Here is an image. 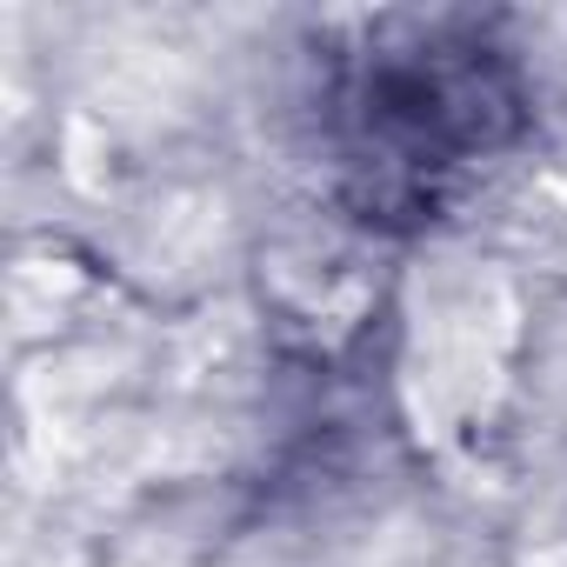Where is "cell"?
I'll return each mask as SVG.
<instances>
[{
	"instance_id": "obj_1",
	"label": "cell",
	"mask_w": 567,
	"mask_h": 567,
	"mask_svg": "<svg viewBox=\"0 0 567 567\" xmlns=\"http://www.w3.org/2000/svg\"><path fill=\"white\" fill-rule=\"evenodd\" d=\"M527 127L520 74L454 21H401L341 68L328 134L341 194L374 227L441 220Z\"/></svg>"
}]
</instances>
